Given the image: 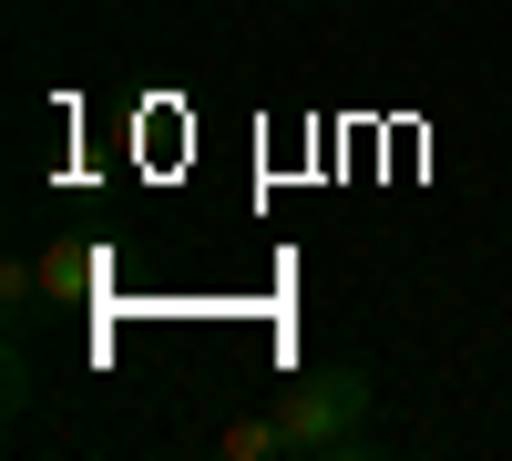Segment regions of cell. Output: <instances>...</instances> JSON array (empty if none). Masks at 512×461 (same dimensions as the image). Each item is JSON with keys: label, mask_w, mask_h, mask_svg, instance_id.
Listing matches in <instances>:
<instances>
[{"label": "cell", "mask_w": 512, "mask_h": 461, "mask_svg": "<svg viewBox=\"0 0 512 461\" xmlns=\"http://www.w3.org/2000/svg\"><path fill=\"white\" fill-rule=\"evenodd\" d=\"M369 400H379L369 369H349V359H338V369H308V380L277 390V410H267V421H277V451H287V461H359V451H379Z\"/></svg>", "instance_id": "cell-1"}, {"label": "cell", "mask_w": 512, "mask_h": 461, "mask_svg": "<svg viewBox=\"0 0 512 461\" xmlns=\"http://www.w3.org/2000/svg\"><path fill=\"white\" fill-rule=\"evenodd\" d=\"M216 451H226V461H287V451H277V421H226Z\"/></svg>", "instance_id": "cell-2"}]
</instances>
